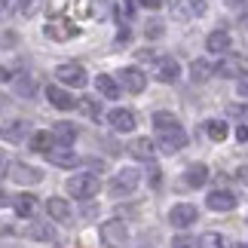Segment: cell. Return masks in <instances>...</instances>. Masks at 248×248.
<instances>
[{"mask_svg":"<svg viewBox=\"0 0 248 248\" xmlns=\"http://www.w3.org/2000/svg\"><path fill=\"white\" fill-rule=\"evenodd\" d=\"M98 190H101V181L95 171H80V175L68 178V193L74 199H92Z\"/></svg>","mask_w":248,"mask_h":248,"instance_id":"obj_1","label":"cell"},{"mask_svg":"<svg viewBox=\"0 0 248 248\" xmlns=\"http://www.w3.org/2000/svg\"><path fill=\"white\" fill-rule=\"evenodd\" d=\"M138 181H141L138 169H120L117 175L110 178L108 190H110V196H129V193H135V190H138Z\"/></svg>","mask_w":248,"mask_h":248,"instance_id":"obj_2","label":"cell"},{"mask_svg":"<svg viewBox=\"0 0 248 248\" xmlns=\"http://www.w3.org/2000/svg\"><path fill=\"white\" fill-rule=\"evenodd\" d=\"M55 80L59 83H64V86H74V89H80V86H86V68L80 62H64V64H59L55 68Z\"/></svg>","mask_w":248,"mask_h":248,"instance_id":"obj_3","label":"cell"},{"mask_svg":"<svg viewBox=\"0 0 248 248\" xmlns=\"http://www.w3.org/2000/svg\"><path fill=\"white\" fill-rule=\"evenodd\" d=\"M126 239H129V230H126V224H123V221H108V224H101V242L108 245V248L126 245Z\"/></svg>","mask_w":248,"mask_h":248,"instance_id":"obj_4","label":"cell"},{"mask_svg":"<svg viewBox=\"0 0 248 248\" xmlns=\"http://www.w3.org/2000/svg\"><path fill=\"white\" fill-rule=\"evenodd\" d=\"M156 144L163 154H178L187 144V132L184 129H169V132H156Z\"/></svg>","mask_w":248,"mask_h":248,"instance_id":"obj_5","label":"cell"},{"mask_svg":"<svg viewBox=\"0 0 248 248\" xmlns=\"http://www.w3.org/2000/svg\"><path fill=\"white\" fill-rule=\"evenodd\" d=\"M108 123L113 126V132H135L138 117H135L129 108H113V110L108 113Z\"/></svg>","mask_w":248,"mask_h":248,"instance_id":"obj_6","label":"cell"},{"mask_svg":"<svg viewBox=\"0 0 248 248\" xmlns=\"http://www.w3.org/2000/svg\"><path fill=\"white\" fill-rule=\"evenodd\" d=\"M196 217H199L196 205H175V208L169 212V224L178 227V230H187V227L196 224Z\"/></svg>","mask_w":248,"mask_h":248,"instance_id":"obj_7","label":"cell"},{"mask_svg":"<svg viewBox=\"0 0 248 248\" xmlns=\"http://www.w3.org/2000/svg\"><path fill=\"white\" fill-rule=\"evenodd\" d=\"M28 132H31V126H28L25 120H9V123L0 126V138L9 141V144H22L28 138Z\"/></svg>","mask_w":248,"mask_h":248,"instance_id":"obj_8","label":"cell"},{"mask_svg":"<svg viewBox=\"0 0 248 248\" xmlns=\"http://www.w3.org/2000/svg\"><path fill=\"white\" fill-rule=\"evenodd\" d=\"M46 98H49L52 108H59V110H74L77 108V98L68 92V89H62V86H46Z\"/></svg>","mask_w":248,"mask_h":248,"instance_id":"obj_9","label":"cell"},{"mask_svg":"<svg viewBox=\"0 0 248 248\" xmlns=\"http://www.w3.org/2000/svg\"><path fill=\"white\" fill-rule=\"evenodd\" d=\"M9 175H13L16 184H40V181H43V171L40 169L25 166V163H13V166H9Z\"/></svg>","mask_w":248,"mask_h":248,"instance_id":"obj_10","label":"cell"},{"mask_svg":"<svg viewBox=\"0 0 248 248\" xmlns=\"http://www.w3.org/2000/svg\"><path fill=\"white\" fill-rule=\"evenodd\" d=\"M215 74H221V77H236V80H239L242 74H248V62L242 59V55H230V59H224V62L215 68Z\"/></svg>","mask_w":248,"mask_h":248,"instance_id":"obj_11","label":"cell"},{"mask_svg":"<svg viewBox=\"0 0 248 248\" xmlns=\"http://www.w3.org/2000/svg\"><path fill=\"white\" fill-rule=\"evenodd\" d=\"M46 215H49L52 221H59V224H68L74 212H71L68 199H62V196H52V199H46Z\"/></svg>","mask_w":248,"mask_h":248,"instance_id":"obj_12","label":"cell"},{"mask_svg":"<svg viewBox=\"0 0 248 248\" xmlns=\"http://www.w3.org/2000/svg\"><path fill=\"white\" fill-rule=\"evenodd\" d=\"M120 83H123V89H129V92H144V86H147V77L141 74L138 68H123L120 71Z\"/></svg>","mask_w":248,"mask_h":248,"instance_id":"obj_13","label":"cell"},{"mask_svg":"<svg viewBox=\"0 0 248 248\" xmlns=\"http://www.w3.org/2000/svg\"><path fill=\"white\" fill-rule=\"evenodd\" d=\"M205 205L212 208V212H230V208H236V196L230 190H212L208 199H205Z\"/></svg>","mask_w":248,"mask_h":248,"instance_id":"obj_14","label":"cell"},{"mask_svg":"<svg viewBox=\"0 0 248 248\" xmlns=\"http://www.w3.org/2000/svg\"><path fill=\"white\" fill-rule=\"evenodd\" d=\"M74 34H77V25L64 22V18H55V22L46 25V37H52V40H71Z\"/></svg>","mask_w":248,"mask_h":248,"instance_id":"obj_15","label":"cell"},{"mask_svg":"<svg viewBox=\"0 0 248 248\" xmlns=\"http://www.w3.org/2000/svg\"><path fill=\"white\" fill-rule=\"evenodd\" d=\"M129 154L135 156V159H141V163H150V159L156 156V144L150 138H135L129 144Z\"/></svg>","mask_w":248,"mask_h":248,"instance_id":"obj_16","label":"cell"},{"mask_svg":"<svg viewBox=\"0 0 248 248\" xmlns=\"http://www.w3.org/2000/svg\"><path fill=\"white\" fill-rule=\"evenodd\" d=\"M181 77V64L175 59H159L156 62V80L159 83H175Z\"/></svg>","mask_w":248,"mask_h":248,"instance_id":"obj_17","label":"cell"},{"mask_svg":"<svg viewBox=\"0 0 248 248\" xmlns=\"http://www.w3.org/2000/svg\"><path fill=\"white\" fill-rule=\"evenodd\" d=\"M77 126L74 123H55V129H52V138H55V144H62V147H71L74 141H77Z\"/></svg>","mask_w":248,"mask_h":248,"instance_id":"obj_18","label":"cell"},{"mask_svg":"<svg viewBox=\"0 0 248 248\" xmlns=\"http://www.w3.org/2000/svg\"><path fill=\"white\" fill-rule=\"evenodd\" d=\"M49 163L59 169H74V166H80V156L71 147H62V150H49Z\"/></svg>","mask_w":248,"mask_h":248,"instance_id":"obj_19","label":"cell"},{"mask_svg":"<svg viewBox=\"0 0 248 248\" xmlns=\"http://www.w3.org/2000/svg\"><path fill=\"white\" fill-rule=\"evenodd\" d=\"M233 46V37L227 34V31H212L205 37V49L208 52H227Z\"/></svg>","mask_w":248,"mask_h":248,"instance_id":"obj_20","label":"cell"},{"mask_svg":"<svg viewBox=\"0 0 248 248\" xmlns=\"http://www.w3.org/2000/svg\"><path fill=\"white\" fill-rule=\"evenodd\" d=\"M184 181H187V187H193V190L205 187V181H208V166L193 163V166H190V169L184 171Z\"/></svg>","mask_w":248,"mask_h":248,"instance_id":"obj_21","label":"cell"},{"mask_svg":"<svg viewBox=\"0 0 248 248\" xmlns=\"http://www.w3.org/2000/svg\"><path fill=\"white\" fill-rule=\"evenodd\" d=\"M175 13L181 18H196V16H202L205 13V0H175Z\"/></svg>","mask_w":248,"mask_h":248,"instance_id":"obj_22","label":"cell"},{"mask_svg":"<svg viewBox=\"0 0 248 248\" xmlns=\"http://www.w3.org/2000/svg\"><path fill=\"white\" fill-rule=\"evenodd\" d=\"M212 74H215V68H212L208 59H193L190 62V77H193V83H205Z\"/></svg>","mask_w":248,"mask_h":248,"instance_id":"obj_23","label":"cell"},{"mask_svg":"<svg viewBox=\"0 0 248 248\" xmlns=\"http://www.w3.org/2000/svg\"><path fill=\"white\" fill-rule=\"evenodd\" d=\"M95 89H98L104 98H120V86H117V80L113 77H108V74H101V77H95Z\"/></svg>","mask_w":248,"mask_h":248,"instance_id":"obj_24","label":"cell"},{"mask_svg":"<svg viewBox=\"0 0 248 248\" xmlns=\"http://www.w3.org/2000/svg\"><path fill=\"white\" fill-rule=\"evenodd\" d=\"M13 208H16V215H18V217H31V215L37 212V199H34L31 193H22V196H16Z\"/></svg>","mask_w":248,"mask_h":248,"instance_id":"obj_25","label":"cell"},{"mask_svg":"<svg viewBox=\"0 0 248 248\" xmlns=\"http://www.w3.org/2000/svg\"><path fill=\"white\" fill-rule=\"evenodd\" d=\"M154 129H156V132H169V129H181V123H178L175 113L156 110V113H154Z\"/></svg>","mask_w":248,"mask_h":248,"instance_id":"obj_26","label":"cell"},{"mask_svg":"<svg viewBox=\"0 0 248 248\" xmlns=\"http://www.w3.org/2000/svg\"><path fill=\"white\" fill-rule=\"evenodd\" d=\"M52 144H55L52 132H34V135H31V150H34V154H49Z\"/></svg>","mask_w":248,"mask_h":248,"instance_id":"obj_27","label":"cell"},{"mask_svg":"<svg viewBox=\"0 0 248 248\" xmlns=\"http://www.w3.org/2000/svg\"><path fill=\"white\" fill-rule=\"evenodd\" d=\"M205 135L212 141H227V135H230V129H227L224 120H208L205 123Z\"/></svg>","mask_w":248,"mask_h":248,"instance_id":"obj_28","label":"cell"},{"mask_svg":"<svg viewBox=\"0 0 248 248\" xmlns=\"http://www.w3.org/2000/svg\"><path fill=\"white\" fill-rule=\"evenodd\" d=\"M16 92L25 95V98H31V95L37 92V80L31 77V74H18L16 77Z\"/></svg>","mask_w":248,"mask_h":248,"instance_id":"obj_29","label":"cell"},{"mask_svg":"<svg viewBox=\"0 0 248 248\" xmlns=\"http://www.w3.org/2000/svg\"><path fill=\"white\" fill-rule=\"evenodd\" d=\"M77 108H80L89 120H101V108H98V101H95V98H80Z\"/></svg>","mask_w":248,"mask_h":248,"instance_id":"obj_30","label":"cell"},{"mask_svg":"<svg viewBox=\"0 0 248 248\" xmlns=\"http://www.w3.org/2000/svg\"><path fill=\"white\" fill-rule=\"evenodd\" d=\"M31 236H34V239H40V242H52L55 239V233H52L49 224H34L31 227Z\"/></svg>","mask_w":248,"mask_h":248,"instance_id":"obj_31","label":"cell"},{"mask_svg":"<svg viewBox=\"0 0 248 248\" xmlns=\"http://www.w3.org/2000/svg\"><path fill=\"white\" fill-rule=\"evenodd\" d=\"M199 248H227V239L224 236H217V233H208L199 239Z\"/></svg>","mask_w":248,"mask_h":248,"instance_id":"obj_32","label":"cell"},{"mask_svg":"<svg viewBox=\"0 0 248 248\" xmlns=\"http://www.w3.org/2000/svg\"><path fill=\"white\" fill-rule=\"evenodd\" d=\"M236 92H239V95H245V98H248V74H242V77L236 80Z\"/></svg>","mask_w":248,"mask_h":248,"instance_id":"obj_33","label":"cell"},{"mask_svg":"<svg viewBox=\"0 0 248 248\" xmlns=\"http://www.w3.org/2000/svg\"><path fill=\"white\" fill-rule=\"evenodd\" d=\"M171 248H196V245H193V239H187V236H178V239L171 242Z\"/></svg>","mask_w":248,"mask_h":248,"instance_id":"obj_34","label":"cell"},{"mask_svg":"<svg viewBox=\"0 0 248 248\" xmlns=\"http://www.w3.org/2000/svg\"><path fill=\"white\" fill-rule=\"evenodd\" d=\"M163 34V22H150L147 25V37H159Z\"/></svg>","mask_w":248,"mask_h":248,"instance_id":"obj_35","label":"cell"},{"mask_svg":"<svg viewBox=\"0 0 248 248\" xmlns=\"http://www.w3.org/2000/svg\"><path fill=\"white\" fill-rule=\"evenodd\" d=\"M120 18H132V0H123V9H120Z\"/></svg>","mask_w":248,"mask_h":248,"instance_id":"obj_36","label":"cell"},{"mask_svg":"<svg viewBox=\"0 0 248 248\" xmlns=\"http://www.w3.org/2000/svg\"><path fill=\"white\" fill-rule=\"evenodd\" d=\"M138 3L144 6V9H159V6H163V0H138Z\"/></svg>","mask_w":248,"mask_h":248,"instance_id":"obj_37","label":"cell"},{"mask_svg":"<svg viewBox=\"0 0 248 248\" xmlns=\"http://www.w3.org/2000/svg\"><path fill=\"white\" fill-rule=\"evenodd\" d=\"M9 166H13V163H9V159H6L3 154H0V178H6V171H9Z\"/></svg>","mask_w":248,"mask_h":248,"instance_id":"obj_38","label":"cell"},{"mask_svg":"<svg viewBox=\"0 0 248 248\" xmlns=\"http://www.w3.org/2000/svg\"><path fill=\"white\" fill-rule=\"evenodd\" d=\"M236 138H239V141H248V126H236Z\"/></svg>","mask_w":248,"mask_h":248,"instance_id":"obj_39","label":"cell"},{"mask_svg":"<svg viewBox=\"0 0 248 248\" xmlns=\"http://www.w3.org/2000/svg\"><path fill=\"white\" fill-rule=\"evenodd\" d=\"M9 80H13V74H9L6 68H0V83H9Z\"/></svg>","mask_w":248,"mask_h":248,"instance_id":"obj_40","label":"cell"},{"mask_svg":"<svg viewBox=\"0 0 248 248\" xmlns=\"http://www.w3.org/2000/svg\"><path fill=\"white\" fill-rule=\"evenodd\" d=\"M3 9H6V3H3V0H0V18H3Z\"/></svg>","mask_w":248,"mask_h":248,"instance_id":"obj_41","label":"cell"},{"mask_svg":"<svg viewBox=\"0 0 248 248\" xmlns=\"http://www.w3.org/2000/svg\"><path fill=\"white\" fill-rule=\"evenodd\" d=\"M236 248H248V242H242V245H236Z\"/></svg>","mask_w":248,"mask_h":248,"instance_id":"obj_42","label":"cell"},{"mask_svg":"<svg viewBox=\"0 0 248 248\" xmlns=\"http://www.w3.org/2000/svg\"><path fill=\"white\" fill-rule=\"evenodd\" d=\"M0 104H3V98H0Z\"/></svg>","mask_w":248,"mask_h":248,"instance_id":"obj_43","label":"cell"}]
</instances>
